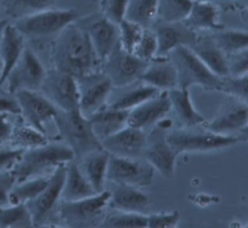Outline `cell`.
<instances>
[{"instance_id":"obj_1","label":"cell","mask_w":248,"mask_h":228,"mask_svg":"<svg viewBox=\"0 0 248 228\" xmlns=\"http://www.w3.org/2000/svg\"><path fill=\"white\" fill-rule=\"evenodd\" d=\"M52 68L66 72L77 80L101 71V61L85 30L72 23L53 40L50 48Z\"/></svg>"},{"instance_id":"obj_2","label":"cell","mask_w":248,"mask_h":228,"mask_svg":"<svg viewBox=\"0 0 248 228\" xmlns=\"http://www.w3.org/2000/svg\"><path fill=\"white\" fill-rule=\"evenodd\" d=\"M75 159L72 149L62 142H47L45 145L24 149L12 168L16 182L44 176L56 167Z\"/></svg>"},{"instance_id":"obj_3","label":"cell","mask_w":248,"mask_h":228,"mask_svg":"<svg viewBox=\"0 0 248 228\" xmlns=\"http://www.w3.org/2000/svg\"><path fill=\"white\" fill-rule=\"evenodd\" d=\"M53 120L61 141L67 145L78 159L90 151L101 149L100 140L93 132L88 117L78 109L72 111L57 110Z\"/></svg>"},{"instance_id":"obj_4","label":"cell","mask_w":248,"mask_h":228,"mask_svg":"<svg viewBox=\"0 0 248 228\" xmlns=\"http://www.w3.org/2000/svg\"><path fill=\"white\" fill-rule=\"evenodd\" d=\"M75 9L49 8L11 21L25 40L43 41L55 38L68 25L78 19Z\"/></svg>"},{"instance_id":"obj_5","label":"cell","mask_w":248,"mask_h":228,"mask_svg":"<svg viewBox=\"0 0 248 228\" xmlns=\"http://www.w3.org/2000/svg\"><path fill=\"white\" fill-rule=\"evenodd\" d=\"M109 195V191L104 189L83 199L60 201L57 217L69 227L101 226L108 208Z\"/></svg>"},{"instance_id":"obj_6","label":"cell","mask_w":248,"mask_h":228,"mask_svg":"<svg viewBox=\"0 0 248 228\" xmlns=\"http://www.w3.org/2000/svg\"><path fill=\"white\" fill-rule=\"evenodd\" d=\"M177 72V87L190 89L199 85L206 90H218L221 78L214 75L187 46H179L168 55Z\"/></svg>"},{"instance_id":"obj_7","label":"cell","mask_w":248,"mask_h":228,"mask_svg":"<svg viewBox=\"0 0 248 228\" xmlns=\"http://www.w3.org/2000/svg\"><path fill=\"white\" fill-rule=\"evenodd\" d=\"M203 128V127H202ZM166 139L177 154L206 152L232 147L241 140L238 136L219 135L203 128H178L166 133Z\"/></svg>"},{"instance_id":"obj_8","label":"cell","mask_w":248,"mask_h":228,"mask_svg":"<svg viewBox=\"0 0 248 228\" xmlns=\"http://www.w3.org/2000/svg\"><path fill=\"white\" fill-rule=\"evenodd\" d=\"M66 164L59 165L48 176L46 187L33 200L26 203L31 214L33 226L46 225L53 217H57V210L61 201V193L65 179Z\"/></svg>"},{"instance_id":"obj_9","label":"cell","mask_w":248,"mask_h":228,"mask_svg":"<svg viewBox=\"0 0 248 228\" xmlns=\"http://www.w3.org/2000/svg\"><path fill=\"white\" fill-rule=\"evenodd\" d=\"M146 65V61L124 50L118 43L102 62L101 71L109 79L113 88H120L140 81Z\"/></svg>"},{"instance_id":"obj_10","label":"cell","mask_w":248,"mask_h":228,"mask_svg":"<svg viewBox=\"0 0 248 228\" xmlns=\"http://www.w3.org/2000/svg\"><path fill=\"white\" fill-rule=\"evenodd\" d=\"M155 170L144 157L130 158L110 155L108 164L107 180L114 184L141 188L151 184Z\"/></svg>"},{"instance_id":"obj_11","label":"cell","mask_w":248,"mask_h":228,"mask_svg":"<svg viewBox=\"0 0 248 228\" xmlns=\"http://www.w3.org/2000/svg\"><path fill=\"white\" fill-rule=\"evenodd\" d=\"M40 91L58 110L78 109V84L77 79L71 74L51 68L46 71Z\"/></svg>"},{"instance_id":"obj_12","label":"cell","mask_w":248,"mask_h":228,"mask_svg":"<svg viewBox=\"0 0 248 228\" xmlns=\"http://www.w3.org/2000/svg\"><path fill=\"white\" fill-rule=\"evenodd\" d=\"M46 73V70L38 55L26 45L18 61L5 80L8 92L14 95L24 89L40 90Z\"/></svg>"},{"instance_id":"obj_13","label":"cell","mask_w":248,"mask_h":228,"mask_svg":"<svg viewBox=\"0 0 248 228\" xmlns=\"http://www.w3.org/2000/svg\"><path fill=\"white\" fill-rule=\"evenodd\" d=\"M77 81L79 92L78 110L85 117L108 106L113 86L102 71Z\"/></svg>"},{"instance_id":"obj_14","label":"cell","mask_w":248,"mask_h":228,"mask_svg":"<svg viewBox=\"0 0 248 228\" xmlns=\"http://www.w3.org/2000/svg\"><path fill=\"white\" fill-rule=\"evenodd\" d=\"M15 97L17 101L20 115L25 122L46 134V123L53 120L57 113V108L40 91V90H19L16 92Z\"/></svg>"},{"instance_id":"obj_15","label":"cell","mask_w":248,"mask_h":228,"mask_svg":"<svg viewBox=\"0 0 248 228\" xmlns=\"http://www.w3.org/2000/svg\"><path fill=\"white\" fill-rule=\"evenodd\" d=\"M229 104L209 121L204 122L202 127L219 135L237 136L238 133H246L248 123L247 101L231 97Z\"/></svg>"},{"instance_id":"obj_16","label":"cell","mask_w":248,"mask_h":228,"mask_svg":"<svg viewBox=\"0 0 248 228\" xmlns=\"http://www.w3.org/2000/svg\"><path fill=\"white\" fill-rule=\"evenodd\" d=\"M147 135L145 131L126 125L101 141L102 147L110 155L130 158L143 157Z\"/></svg>"},{"instance_id":"obj_17","label":"cell","mask_w":248,"mask_h":228,"mask_svg":"<svg viewBox=\"0 0 248 228\" xmlns=\"http://www.w3.org/2000/svg\"><path fill=\"white\" fill-rule=\"evenodd\" d=\"M165 129L157 126L151 135H147L143 157L165 178H171L175 171L177 153L166 139Z\"/></svg>"},{"instance_id":"obj_18","label":"cell","mask_w":248,"mask_h":228,"mask_svg":"<svg viewBox=\"0 0 248 228\" xmlns=\"http://www.w3.org/2000/svg\"><path fill=\"white\" fill-rule=\"evenodd\" d=\"M170 110L167 91H161L156 96L146 100L128 112L127 125L145 131L165 118Z\"/></svg>"},{"instance_id":"obj_19","label":"cell","mask_w":248,"mask_h":228,"mask_svg":"<svg viewBox=\"0 0 248 228\" xmlns=\"http://www.w3.org/2000/svg\"><path fill=\"white\" fill-rule=\"evenodd\" d=\"M152 29L157 40L156 56H168L179 46L191 47L198 37L197 32L188 28L183 22H155Z\"/></svg>"},{"instance_id":"obj_20","label":"cell","mask_w":248,"mask_h":228,"mask_svg":"<svg viewBox=\"0 0 248 228\" xmlns=\"http://www.w3.org/2000/svg\"><path fill=\"white\" fill-rule=\"evenodd\" d=\"M170 103V110L179 128L202 127L205 118L194 107L190 89L175 87L167 91Z\"/></svg>"},{"instance_id":"obj_21","label":"cell","mask_w":248,"mask_h":228,"mask_svg":"<svg viewBox=\"0 0 248 228\" xmlns=\"http://www.w3.org/2000/svg\"><path fill=\"white\" fill-rule=\"evenodd\" d=\"M25 47L26 40L16 26L9 21L0 35V59L2 62L0 86L4 84L7 76L18 61Z\"/></svg>"},{"instance_id":"obj_22","label":"cell","mask_w":248,"mask_h":228,"mask_svg":"<svg viewBox=\"0 0 248 228\" xmlns=\"http://www.w3.org/2000/svg\"><path fill=\"white\" fill-rule=\"evenodd\" d=\"M140 81L160 91H168L178 85L177 72L169 56H155L149 60Z\"/></svg>"},{"instance_id":"obj_23","label":"cell","mask_w":248,"mask_h":228,"mask_svg":"<svg viewBox=\"0 0 248 228\" xmlns=\"http://www.w3.org/2000/svg\"><path fill=\"white\" fill-rule=\"evenodd\" d=\"M86 33L94 52L102 64L118 44V26L101 16L90 23Z\"/></svg>"},{"instance_id":"obj_24","label":"cell","mask_w":248,"mask_h":228,"mask_svg":"<svg viewBox=\"0 0 248 228\" xmlns=\"http://www.w3.org/2000/svg\"><path fill=\"white\" fill-rule=\"evenodd\" d=\"M108 207L112 210L145 213L150 205L149 196L140 188L115 184L112 191H109Z\"/></svg>"},{"instance_id":"obj_25","label":"cell","mask_w":248,"mask_h":228,"mask_svg":"<svg viewBox=\"0 0 248 228\" xmlns=\"http://www.w3.org/2000/svg\"><path fill=\"white\" fill-rule=\"evenodd\" d=\"M109 156L107 150L101 148L76 159L80 171L97 193L104 190Z\"/></svg>"},{"instance_id":"obj_26","label":"cell","mask_w":248,"mask_h":228,"mask_svg":"<svg viewBox=\"0 0 248 228\" xmlns=\"http://www.w3.org/2000/svg\"><path fill=\"white\" fill-rule=\"evenodd\" d=\"M188 28L195 32L215 31L223 28L219 23V9L209 1L193 0L192 7L182 21Z\"/></svg>"},{"instance_id":"obj_27","label":"cell","mask_w":248,"mask_h":228,"mask_svg":"<svg viewBox=\"0 0 248 228\" xmlns=\"http://www.w3.org/2000/svg\"><path fill=\"white\" fill-rule=\"evenodd\" d=\"M190 49L214 75L220 78L229 75L227 55L217 47L210 35H198Z\"/></svg>"},{"instance_id":"obj_28","label":"cell","mask_w":248,"mask_h":228,"mask_svg":"<svg viewBox=\"0 0 248 228\" xmlns=\"http://www.w3.org/2000/svg\"><path fill=\"white\" fill-rule=\"evenodd\" d=\"M97 192L80 171L76 159L66 163L65 179L61 201H76L96 194Z\"/></svg>"},{"instance_id":"obj_29","label":"cell","mask_w":248,"mask_h":228,"mask_svg":"<svg viewBox=\"0 0 248 228\" xmlns=\"http://www.w3.org/2000/svg\"><path fill=\"white\" fill-rule=\"evenodd\" d=\"M128 112L112 109L108 106L101 109L88 118L96 137L100 140L114 134L127 125Z\"/></svg>"},{"instance_id":"obj_30","label":"cell","mask_w":248,"mask_h":228,"mask_svg":"<svg viewBox=\"0 0 248 228\" xmlns=\"http://www.w3.org/2000/svg\"><path fill=\"white\" fill-rule=\"evenodd\" d=\"M120 88L124 89V91H121L116 98L108 101V106L115 110L126 112H129L130 110L161 92L157 88L144 83L140 80Z\"/></svg>"},{"instance_id":"obj_31","label":"cell","mask_w":248,"mask_h":228,"mask_svg":"<svg viewBox=\"0 0 248 228\" xmlns=\"http://www.w3.org/2000/svg\"><path fill=\"white\" fill-rule=\"evenodd\" d=\"M56 0H0V7L11 21L52 8Z\"/></svg>"},{"instance_id":"obj_32","label":"cell","mask_w":248,"mask_h":228,"mask_svg":"<svg viewBox=\"0 0 248 228\" xmlns=\"http://www.w3.org/2000/svg\"><path fill=\"white\" fill-rule=\"evenodd\" d=\"M210 37L226 55L248 49V33L246 30L221 28L212 31Z\"/></svg>"},{"instance_id":"obj_33","label":"cell","mask_w":248,"mask_h":228,"mask_svg":"<svg viewBox=\"0 0 248 228\" xmlns=\"http://www.w3.org/2000/svg\"><path fill=\"white\" fill-rule=\"evenodd\" d=\"M48 177L38 176L16 182L9 193L10 205L26 204L36 198L46 187Z\"/></svg>"},{"instance_id":"obj_34","label":"cell","mask_w":248,"mask_h":228,"mask_svg":"<svg viewBox=\"0 0 248 228\" xmlns=\"http://www.w3.org/2000/svg\"><path fill=\"white\" fill-rule=\"evenodd\" d=\"M157 0H128L125 19L143 28H152L156 22Z\"/></svg>"},{"instance_id":"obj_35","label":"cell","mask_w":248,"mask_h":228,"mask_svg":"<svg viewBox=\"0 0 248 228\" xmlns=\"http://www.w3.org/2000/svg\"><path fill=\"white\" fill-rule=\"evenodd\" d=\"M193 4V0H157L156 22H182Z\"/></svg>"},{"instance_id":"obj_36","label":"cell","mask_w":248,"mask_h":228,"mask_svg":"<svg viewBox=\"0 0 248 228\" xmlns=\"http://www.w3.org/2000/svg\"><path fill=\"white\" fill-rule=\"evenodd\" d=\"M47 142L46 134L38 131L26 123L14 126L9 144L16 148L28 149L45 145Z\"/></svg>"},{"instance_id":"obj_37","label":"cell","mask_w":248,"mask_h":228,"mask_svg":"<svg viewBox=\"0 0 248 228\" xmlns=\"http://www.w3.org/2000/svg\"><path fill=\"white\" fill-rule=\"evenodd\" d=\"M0 227H33L26 204L0 206Z\"/></svg>"},{"instance_id":"obj_38","label":"cell","mask_w":248,"mask_h":228,"mask_svg":"<svg viewBox=\"0 0 248 228\" xmlns=\"http://www.w3.org/2000/svg\"><path fill=\"white\" fill-rule=\"evenodd\" d=\"M101 226L119 228H145L147 227L146 213L113 210L112 212H107L101 223Z\"/></svg>"},{"instance_id":"obj_39","label":"cell","mask_w":248,"mask_h":228,"mask_svg":"<svg viewBox=\"0 0 248 228\" xmlns=\"http://www.w3.org/2000/svg\"><path fill=\"white\" fill-rule=\"evenodd\" d=\"M117 26H118V43L120 47L124 50L130 53H133L136 46L138 45L141 37V34L144 28L125 18L120 23H118Z\"/></svg>"},{"instance_id":"obj_40","label":"cell","mask_w":248,"mask_h":228,"mask_svg":"<svg viewBox=\"0 0 248 228\" xmlns=\"http://www.w3.org/2000/svg\"><path fill=\"white\" fill-rule=\"evenodd\" d=\"M248 74L243 76L227 75L221 78L219 91L224 92L230 97L242 101H247Z\"/></svg>"},{"instance_id":"obj_41","label":"cell","mask_w":248,"mask_h":228,"mask_svg":"<svg viewBox=\"0 0 248 228\" xmlns=\"http://www.w3.org/2000/svg\"><path fill=\"white\" fill-rule=\"evenodd\" d=\"M157 40L152 28H144L141 37L136 46L133 54L140 59L148 62L156 56Z\"/></svg>"},{"instance_id":"obj_42","label":"cell","mask_w":248,"mask_h":228,"mask_svg":"<svg viewBox=\"0 0 248 228\" xmlns=\"http://www.w3.org/2000/svg\"><path fill=\"white\" fill-rule=\"evenodd\" d=\"M127 5L128 0H100L102 16L118 24L125 18Z\"/></svg>"},{"instance_id":"obj_43","label":"cell","mask_w":248,"mask_h":228,"mask_svg":"<svg viewBox=\"0 0 248 228\" xmlns=\"http://www.w3.org/2000/svg\"><path fill=\"white\" fill-rule=\"evenodd\" d=\"M146 220L149 228L175 227L180 220V213L178 211L150 213L146 214Z\"/></svg>"},{"instance_id":"obj_44","label":"cell","mask_w":248,"mask_h":228,"mask_svg":"<svg viewBox=\"0 0 248 228\" xmlns=\"http://www.w3.org/2000/svg\"><path fill=\"white\" fill-rule=\"evenodd\" d=\"M228 71L231 76L248 74V49L227 55Z\"/></svg>"},{"instance_id":"obj_45","label":"cell","mask_w":248,"mask_h":228,"mask_svg":"<svg viewBox=\"0 0 248 228\" xmlns=\"http://www.w3.org/2000/svg\"><path fill=\"white\" fill-rule=\"evenodd\" d=\"M24 149L0 145V172L12 170Z\"/></svg>"},{"instance_id":"obj_46","label":"cell","mask_w":248,"mask_h":228,"mask_svg":"<svg viewBox=\"0 0 248 228\" xmlns=\"http://www.w3.org/2000/svg\"><path fill=\"white\" fill-rule=\"evenodd\" d=\"M16 179L11 170L0 172V206L10 205L9 193Z\"/></svg>"},{"instance_id":"obj_47","label":"cell","mask_w":248,"mask_h":228,"mask_svg":"<svg viewBox=\"0 0 248 228\" xmlns=\"http://www.w3.org/2000/svg\"><path fill=\"white\" fill-rule=\"evenodd\" d=\"M11 114H0V145L9 143L13 129L14 123L11 120Z\"/></svg>"},{"instance_id":"obj_48","label":"cell","mask_w":248,"mask_h":228,"mask_svg":"<svg viewBox=\"0 0 248 228\" xmlns=\"http://www.w3.org/2000/svg\"><path fill=\"white\" fill-rule=\"evenodd\" d=\"M0 114H20L19 107L15 95L12 96H0Z\"/></svg>"},{"instance_id":"obj_49","label":"cell","mask_w":248,"mask_h":228,"mask_svg":"<svg viewBox=\"0 0 248 228\" xmlns=\"http://www.w3.org/2000/svg\"><path fill=\"white\" fill-rule=\"evenodd\" d=\"M10 20L7 18V17H0V35L4 29V27L7 25V23L9 22Z\"/></svg>"},{"instance_id":"obj_50","label":"cell","mask_w":248,"mask_h":228,"mask_svg":"<svg viewBox=\"0 0 248 228\" xmlns=\"http://www.w3.org/2000/svg\"><path fill=\"white\" fill-rule=\"evenodd\" d=\"M234 2H237V3H241V4H246V2H247V0H233Z\"/></svg>"},{"instance_id":"obj_51","label":"cell","mask_w":248,"mask_h":228,"mask_svg":"<svg viewBox=\"0 0 248 228\" xmlns=\"http://www.w3.org/2000/svg\"><path fill=\"white\" fill-rule=\"evenodd\" d=\"M1 75H2V62L0 59V80H1Z\"/></svg>"},{"instance_id":"obj_52","label":"cell","mask_w":248,"mask_h":228,"mask_svg":"<svg viewBox=\"0 0 248 228\" xmlns=\"http://www.w3.org/2000/svg\"><path fill=\"white\" fill-rule=\"evenodd\" d=\"M200 1H209V2H213V3H215V1H217V0H200Z\"/></svg>"}]
</instances>
